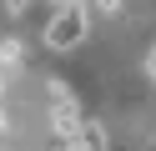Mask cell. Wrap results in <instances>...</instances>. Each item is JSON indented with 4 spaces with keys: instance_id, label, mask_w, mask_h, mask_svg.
Segmentation results:
<instances>
[{
    "instance_id": "1",
    "label": "cell",
    "mask_w": 156,
    "mask_h": 151,
    "mask_svg": "<svg viewBox=\"0 0 156 151\" xmlns=\"http://www.w3.org/2000/svg\"><path fill=\"white\" fill-rule=\"evenodd\" d=\"M81 40H86V5L81 0H66L51 15V25H45V45L51 50H76Z\"/></svg>"
},
{
    "instance_id": "2",
    "label": "cell",
    "mask_w": 156,
    "mask_h": 151,
    "mask_svg": "<svg viewBox=\"0 0 156 151\" xmlns=\"http://www.w3.org/2000/svg\"><path fill=\"white\" fill-rule=\"evenodd\" d=\"M51 126H55L61 141H76L81 126H86V116H81V106H76L71 96H61V101H51Z\"/></svg>"
},
{
    "instance_id": "3",
    "label": "cell",
    "mask_w": 156,
    "mask_h": 151,
    "mask_svg": "<svg viewBox=\"0 0 156 151\" xmlns=\"http://www.w3.org/2000/svg\"><path fill=\"white\" fill-rule=\"evenodd\" d=\"M76 141H81V151H106V131L91 126V121L81 126V136H76Z\"/></svg>"
},
{
    "instance_id": "4",
    "label": "cell",
    "mask_w": 156,
    "mask_h": 151,
    "mask_svg": "<svg viewBox=\"0 0 156 151\" xmlns=\"http://www.w3.org/2000/svg\"><path fill=\"white\" fill-rule=\"evenodd\" d=\"M0 70H20V40H0Z\"/></svg>"
},
{
    "instance_id": "5",
    "label": "cell",
    "mask_w": 156,
    "mask_h": 151,
    "mask_svg": "<svg viewBox=\"0 0 156 151\" xmlns=\"http://www.w3.org/2000/svg\"><path fill=\"white\" fill-rule=\"evenodd\" d=\"M96 10L101 15H121V0H96Z\"/></svg>"
},
{
    "instance_id": "6",
    "label": "cell",
    "mask_w": 156,
    "mask_h": 151,
    "mask_svg": "<svg viewBox=\"0 0 156 151\" xmlns=\"http://www.w3.org/2000/svg\"><path fill=\"white\" fill-rule=\"evenodd\" d=\"M146 76L156 81V50H151V56H146Z\"/></svg>"
},
{
    "instance_id": "7",
    "label": "cell",
    "mask_w": 156,
    "mask_h": 151,
    "mask_svg": "<svg viewBox=\"0 0 156 151\" xmlns=\"http://www.w3.org/2000/svg\"><path fill=\"white\" fill-rule=\"evenodd\" d=\"M5 131H10V121H5V111H0V136H5Z\"/></svg>"
},
{
    "instance_id": "8",
    "label": "cell",
    "mask_w": 156,
    "mask_h": 151,
    "mask_svg": "<svg viewBox=\"0 0 156 151\" xmlns=\"http://www.w3.org/2000/svg\"><path fill=\"white\" fill-rule=\"evenodd\" d=\"M0 96H5V76H0Z\"/></svg>"
}]
</instances>
